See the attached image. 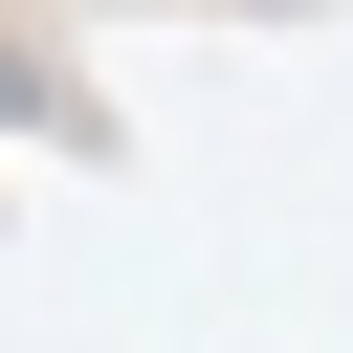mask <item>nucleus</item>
Instances as JSON below:
<instances>
[{
  "mask_svg": "<svg viewBox=\"0 0 353 353\" xmlns=\"http://www.w3.org/2000/svg\"><path fill=\"white\" fill-rule=\"evenodd\" d=\"M0 110H22V66H0Z\"/></svg>",
  "mask_w": 353,
  "mask_h": 353,
  "instance_id": "nucleus-1",
  "label": "nucleus"
}]
</instances>
